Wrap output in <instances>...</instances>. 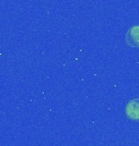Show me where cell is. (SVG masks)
Wrapping results in <instances>:
<instances>
[{
	"label": "cell",
	"instance_id": "cell-1",
	"mask_svg": "<svg viewBox=\"0 0 139 146\" xmlns=\"http://www.w3.org/2000/svg\"><path fill=\"white\" fill-rule=\"evenodd\" d=\"M124 113L128 119L139 122V99H132L124 107Z\"/></svg>",
	"mask_w": 139,
	"mask_h": 146
},
{
	"label": "cell",
	"instance_id": "cell-2",
	"mask_svg": "<svg viewBox=\"0 0 139 146\" xmlns=\"http://www.w3.org/2000/svg\"><path fill=\"white\" fill-rule=\"evenodd\" d=\"M126 44L131 48H139V25L129 27L126 33Z\"/></svg>",
	"mask_w": 139,
	"mask_h": 146
}]
</instances>
